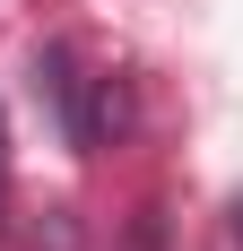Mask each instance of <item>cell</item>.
<instances>
[{
  "label": "cell",
  "mask_w": 243,
  "mask_h": 251,
  "mask_svg": "<svg viewBox=\"0 0 243 251\" xmlns=\"http://www.w3.org/2000/svg\"><path fill=\"white\" fill-rule=\"evenodd\" d=\"M78 96H87V78H70V52L61 44H35V104L52 113V130L78 148Z\"/></svg>",
  "instance_id": "cell-1"
},
{
  "label": "cell",
  "mask_w": 243,
  "mask_h": 251,
  "mask_svg": "<svg viewBox=\"0 0 243 251\" xmlns=\"http://www.w3.org/2000/svg\"><path fill=\"white\" fill-rule=\"evenodd\" d=\"M0 182H9V122H0Z\"/></svg>",
  "instance_id": "cell-2"
}]
</instances>
